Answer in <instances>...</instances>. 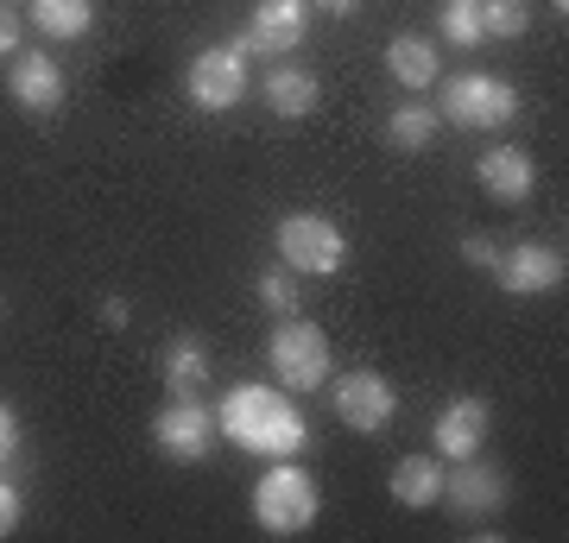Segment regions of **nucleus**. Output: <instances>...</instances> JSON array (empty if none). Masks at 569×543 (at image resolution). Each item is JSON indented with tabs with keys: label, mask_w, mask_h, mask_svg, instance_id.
Listing matches in <instances>:
<instances>
[{
	"label": "nucleus",
	"mask_w": 569,
	"mask_h": 543,
	"mask_svg": "<svg viewBox=\"0 0 569 543\" xmlns=\"http://www.w3.org/2000/svg\"><path fill=\"white\" fill-rule=\"evenodd\" d=\"M32 26L44 39H82L96 26V7L89 0H32Z\"/></svg>",
	"instance_id": "19"
},
{
	"label": "nucleus",
	"mask_w": 569,
	"mask_h": 543,
	"mask_svg": "<svg viewBox=\"0 0 569 543\" xmlns=\"http://www.w3.org/2000/svg\"><path fill=\"white\" fill-rule=\"evenodd\" d=\"M20 455V418H13V404L0 399V467Z\"/></svg>",
	"instance_id": "24"
},
{
	"label": "nucleus",
	"mask_w": 569,
	"mask_h": 543,
	"mask_svg": "<svg viewBox=\"0 0 569 543\" xmlns=\"http://www.w3.org/2000/svg\"><path fill=\"white\" fill-rule=\"evenodd\" d=\"M392 411H399V385H392L387 373L355 366V373L336 380V418H342L348 430L373 436V430H387V423H392Z\"/></svg>",
	"instance_id": "7"
},
{
	"label": "nucleus",
	"mask_w": 569,
	"mask_h": 543,
	"mask_svg": "<svg viewBox=\"0 0 569 543\" xmlns=\"http://www.w3.org/2000/svg\"><path fill=\"white\" fill-rule=\"evenodd\" d=\"M443 500L462 512V519H493L500 505H507V474L488 467L481 455H462L456 474H443Z\"/></svg>",
	"instance_id": "10"
},
{
	"label": "nucleus",
	"mask_w": 569,
	"mask_h": 543,
	"mask_svg": "<svg viewBox=\"0 0 569 543\" xmlns=\"http://www.w3.org/2000/svg\"><path fill=\"white\" fill-rule=\"evenodd\" d=\"M550 7H557V13H569V0H550Z\"/></svg>",
	"instance_id": "30"
},
{
	"label": "nucleus",
	"mask_w": 569,
	"mask_h": 543,
	"mask_svg": "<svg viewBox=\"0 0 569 543\" xmlns=\"http://www.w3.org/2000/svg\"><path fill=\"white\" fill-rule=\"evenodd\" d=\"M266 361H272L284 392H317L329 380V335L305 316H279L272 342H266Z\"/></svg>",
	"instance_id": "3"
},
{
	"label": "nucleus",
	"mask_w": 569,
	"mask_h": 543,
	"mask_svg": "<svg viewBox=\"0 0 569 543\" xmlns=\"http://www.w3.org/2000/svg\"><path fill=\"white\" fill-rule=\"evenodd\" d=\"M437 127H443V114H437V108H425V101H406V108L387 121V140L399 145V152H425V145L437 140Z\"/></svg>",
	"instance_id": "20"
},
{
	"label": "nucleus",
	"mask_w": 569,
	"mask_h": 543,
	"mask_svg": "<svg viewBox=\"0 0 569 543\" xmlns=\"http://www.w3.org/2000/svg\"><path fill=\"white\" fill-rule=\"evenodd\" d=\"M13 51H20V13L0 0V58H13Z\"/></svg>",
	"instance_id": "27"
},
{
	"label": "nucleus",
	"mask_w": 569,
	"mask_h": 543,
	"mask_svg": "<svg viewBox=\"0 0 569 543\" xmlns=\"http://www.w3.org/2000/svg\"><path fill=\"white\" fill-rule=\"evenodd\" d=\"M7 95L20 101L26 114H58L63 70L51 63V51H13V63H7Z\"/></svg>",
	"instance_id": "11"
},
{
	"label": "nucleus",
	"mask_w": 569,
	"mask_h": 543,
	"mask_svg": "<svg viewBox=\"0 0 569 543\" xmlns=\"http://www.w3.org/2000/svg\"><path fill=\"white\" fill-rule=\"evenodd\" d=\"M443 39L462 44V51L488 39V32H481V0H449L443 7Z\"/></svg>",
	"instance_id": "23"
},
{
	"label": "nucleus",
	"mask_w": 569,
	"mask_h": 543,
	"mask_svg": "<svg viewBox=\"0 0 569 543\" xmlns=\"http://www.w3.org/2000/svg\"><path fill=\"white\" fill-rule=\"evenodd\" d=\"M305 20H310V0H253V26H247V51H266L279 58L291 44L305 39Z\"/></svg>",
	"instance_id": "13"
},
{
	"label": "nucleus",
	"mask_w": 569,
	"mask_h": 543,
	"mask_svg": "<svg viewBox=\"0 0 569 543\" xmlns=\"http://www.w3.org/2000/svg\"><path fill=\"white\" fill-rule=\"evenodd\" d=\"M475 178H481V190H488L493 202H526L531 183H538V164H531V152H519V145H493V152H481Z\"/></svg>",
	"instance_id": "14"
},
{
	"label": "nucleus",
	"mask_w": 569,
	"mask_h": 543,
	"mask_svg": "<svg viewBox=\"0 0 569 543\" xmlns=\"http://www.w3.org/2000/svg\"><path fill=\"white\" fill-rule=\"evenodd\" d=\"M387 70H392V82H406V89H430V82H437V44L430 39H392Z\"/></svg>",
	"instance_id": "18"
},
{
	"label": "nucleus",
	"mask_w": 569,
	"mask_h": 543,
	"mask_svg": "<svg viewBox=\"0 0 569 543\" xmlns=\"http://www.w3.org/2000/svg\"><path fill=\"white\" fill-rule=\"evenodd\" d=\"M127 316H133L127 298H102V322H108V329H127Z\"/></svg>",
	"instance_id": "28"
},
{
	"label": "nucleus",
	"mask_w": 569,
	"mask_h": 543,
	"mask_svg": "<svg viewBox=\"0 0 569 543\" xmlns=\"http://www.w3.org/2000/svg\"><path fill=\"white\" fill-rule=\"evenodd\" d=\"M279 260L291 265V272H305V279H329V272H342L348 241L329 215H284L279 222Z\"/></svg>",
	"instance_id": "5"
},
{
	"label": "nucleus",
	"mask_w": 569,
	"mask_h": 543,
	"mask_svg": "<svg viewBox=\"0 0 569 543\" xmlns=\"http://www.w3.org/2000/svg\"><path fill=\"white\" fill-rule=\"evenodd\" d=\"M462 260L475 265V272H493V260H500V247H493L488 234H468V241H462Z\"/></svg>",
	"instance_id": "25"
},
{
	"label": "nucleus",
	"mask_w": 569,
	"mask_h": 543,
	"mask_svg": "<svg viewBox=\"0 0 569 543\" xmlns=\"http://www.w3.org/2000/svg\"><path fill=\"white\" fill-rule=\"evenodd\" d=\"M493 272H500V284H507L512 298H545V291H557L569 279V260L545 241H526V247H512V253H500Z\"/></svg>",
	"instance_id": "9"
},
{
	"label": "nucleus",
	"mask_w": 569,
	"mask_h": 543,
	"mask_svg": "<svg viewBox=\"0 0 569 543\" xmlns=\"http://www.w3.org/2000/svg\"><path fill=\"white\" fill-rule=\"evenodd\" d=\"M216 423H222V436L234 449H253V455H272V462H284V455H298L310 443V423L298 404L284 399V385L279 392L272 385H234Z\"/></svg>",
	"instance_id": "1"
},
{
	"label": "nucleus",
	"mask_w": 569,
	"mask_h": 543,
	"mask_svg": "<svg viewBox=\"0 0 569 543\" xmlns=\"http://www.w3.org/2000/svg\"><path fill=\"white\" fill-rule=\"evenodd\" d=\"M0 316H7V298H0Z\"/></svg>",
	"instance_id": "31"
},
{
	"label": "nucleus",
	"mask_w": 569,
	"mask_h": 543,
	"mask_svg": "<svg viewBox=\"0 0 569 543\" xmlns=\"http://www.w3.org/2000/svg\"><path fill=\"white\" fill-rule=\"evenodd\" d=\"M392 500L406 505V512H430V505H443V467L430 462V455H406V462L392 467Z\"/></svg>",
	"instance_id": "17"
},
{
	"label": "nucleus",
	"mask_w": 569,
	"mask_h": 543,
	"mask_svg": "<svg viewBox=\"0 0 569 543\" xmlns=\"http://www.w3.org/2000/svg\"><path fill=\"white\" fill-rule=\"evenodd\" d=\"M488 430H493V404L488 399H449L443 411H437V455H481L488 449Z\"/></svg>",
	"instance_id": "12"
},
{
	"label": "nucleus",
	"mask_w": 569,
	"mask_h": 543,
	"mask_svg": "<svg viewBox=\"0 0 569 543\" xmlns=\"http://www.w3.org/2000/svg\"><path fill=\"white\" fill-rule=\"evenodd\" d=\"M260 95H266V108H272L279 121H305L323 89H317V77H310V70H298V63H272V70H266V82H260Z\"/></svg>",
	"instance_id": "15"
},
{
	"label": "nucleus",
	"mask_w": 569,
	"mask_h": 543,
	"mask_svg": "<svg viewBox=\"0 0 569 543\" xmlns=\"http://www.w3.org/2000/svg\"><path fill=\"white\" fill-rule=\"evenodd\" d=\"M159 373H164V392L171 399H197L209 380V348L197 342V335H171L159 354Z\"/></svg>",
	"instance_id": "16"
},
{
	"label": "nucleus",
	"mask_w": 569,
	"mask_h": 543,
	"mask_svg": "<svg viewBox=\"0 0 569 543\" xmlns=\"http://www.w3.org/2000/svg\"><path fill=\"white\" fill-rule=\"evenodd\" d=\"M20 512H26L20 486H13V481H7V474H0V537H7V531H13V524H20Z\"/></svg>",
	"instance_id": "26"
},
{
	"label": "nucleus",
	"mask_w": 569,
	"mask_h": 543,
	"mask_svg": "<svg viewBox=\"0 0 569 543\" xmlns=\"http://www.w3.org/2000/svg\"><path fill=\"white\" fill-rule=\"evenodd\" d=\"M443 114L456 127H507L519 114V89L493 70H462L456 82H443Z\"/></svg>",
	"instance_id": "4"
},
{
	"label": "nucleus",
	"mask_w": 569,
	"mask_h": 543,
	"mask_svg": "<svg viewBox=\"0 0 569 543\" xmlns=\"http://www.w3.org/2000/svg\"><path fill=\"white\" fill-rule=\"evenodd\" d=\"M310 7H323V13H336V20H348V13H361V0H310Z\"/></svg>",
	"instance_id": "29"
},
{
	"label": "nucleus",
	"mask_w": 569,
	"mask_h": 543,
	"mask_svg": "<svg viewBox=\"0 0 569 543\" xmlns=\"http://www.w3.org/2000/svg\"><path fill=\"white\" fill-rule=\"evenodd\" d=\"M317 481H310L305 467L291 462H272L260 474V486H253V519H260V531H272V537H298L310 519H317Z\"/></svg>",
	"instance_id": "2"
},
{
	"label": "nucleus",
	"mask_w": 569,
	"mask_h": 543,
	"mask_svg": "<svg viewBox=\"0 0 569 543\" xmlns=\"http://www.w3.org/2000/svg\"><path fill=\"white\" fill-rule=\"evenodd\" d=\"M253 291H260V303L272 310V316H291V310H298V272H291V265L260 272V279H253Z\"/></svg>",
	"instance_id": "22"
},
{
	"label": "nucleus",
	"mask_w": 569,
	"mask_h": 543,
	"mask_svg": "<svg viewBox=\"0 0 569 543\" xmlns=\"http://www.w3.org/2000/svg\"><path fill=\"white\" fill-rule=\"evenodd\" d=\"M247 95V44H209L203 58L190 63V101L203 114H228Z\"/></svg>",
	"instance_id": "6"
},
{
	"label": "nucleus",
	"mask_w": 569,
	"mask_h": 543,
	"mask_svg": "<svg viewBox=\"0 0 569 543\" xmlns=\"http://www.w3.org/2000/svg\"><path fill=\"white\" fill-rule=\"evenodd\" d=\"M152 443H159L164 462L190 467V462H203L209 443H216V418H209L197 399H171L159 418H152Z\"/></svg>",
	"instance_id": "8"
},
{
	"label": "nucleus",
	"mask_w": 569,
	"mask_h": 543,
	"mask_svg": "<svg viewBox=\"0 0 569 543\" xmlns=\"http://www.w3.org/2000/svg\"><path fill=\"white\" fill-rule=\"evenodd\" d=\"M526 26H531L526 0H481V32H488V39H519Z\"/></svg>",
	"instance_id": "21"
}]
</instances>
